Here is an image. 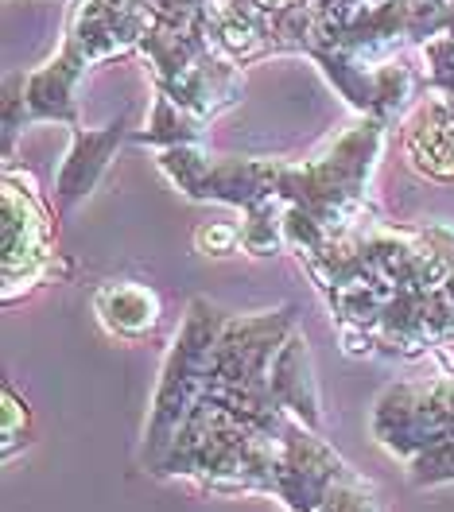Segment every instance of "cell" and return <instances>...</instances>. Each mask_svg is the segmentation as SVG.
Segmentation results:
<instances>
[{"instance_id": "cell-8", "label": "cell", "mask_w": 454, "mask_h": 512, "mask_svg": "<svg viewBox=\"0 0 454 512\" xmlns=\"http://www.w3.org/2000/svg\"><path fill=\"white\" fill-rule=\"evenodd\" d=\"M94 311L98 322L121 342H136L160 326L163 303L160 291L140 284V280H109L94 291Z\"/></svg>"}, {"instance_id": "cell-6", "label": "cell", "mask_w": 454, "mask_h": 512, "mask_svg": "<svg viewBox=\"0 0 454 512\" xmlns=\"http://www.w3.org/2000/svg\"><path fill=\"white\" fill-rule=\"evenodd\" d=\"M129 125H132V113H121L113 125L105 128H74V144L66 152L63 167L55 175V191H51L55 214H70L82 198H90V191L101 183V175L109 171L113 152L121 148Z\"/></svg>"}, {"instance_id": "cell-5", "label": "cell", "mask_w": 454, "mask_h": 512, "mask_svg": "<svg viewBox=\"0 0 454 512\" xmlns=\"http://www.w3.org/2000/svg\"><path fill=\"white\" fill-rule=\"evenodd\" d=\"M55 206H47L32 171L4 163V303L59 276L55 253Z\"/></svg>"}, {"instance_id": "cell-3", "label": "cell", "mask_w": 454, "mask_h": 512, "mask_svg": "<svg viewBox=\"0 0 454 512\" xmlns=\"http://www.w3.org/2000/svg\"><path fill=\"white\" fill-rule=\"evenodd\" d=\"M369 431L404 462L416 489L454 485V377L389 384L373 404Z\"/></svg>"}, {"instance_id": "cell-1", "label": "cell", "mask_w": 454, "mask_h": 512, "mask_svg": "<svg viewBox=\"0 0 454 512\" xmlns=\"http://www.w3.org/2000/svg\"><path fill=\"white\" fill-rule=\"evenodd\" d=\"M303 268L350 353L423 357L454 346V225L392 229L365 214Z\"/></svg>"}, {"instance_id": "cell-4", "label": "cell", "mask_w": 454, "mask_h": 512, "mask_svg": "<svg viewBox=\"0 0 454 512\" xmlns=\"http://www.w3.org/2000/svg\"><path fill=\"white\" fill-rule=\"evenodd\" d=\"M229 311L214 307L210 299H191L183 326L171 342V350L163 357L160 384L152 396V412H148V427H144V447H140V466L152 474L160 466V458L171 450L175 435L183 431L187 416L195 412L198 396L210 377V357L218 346V334L226 326Z\"/></svg>"}, {"instance_id": "cell-2", "label": "cell", "mask_w": 454, "mask_h": 512, "mask_svg": "<svg viewBox=\"0 0 454 512\" xmlns=\"http://www.w3.org/2000/svg\"><path fill=\"white\" fill-rule=\"evenodd\" d=\"M385 136L389 125L361 117L303 160L218 156L206 144H175L156 152V163L171 187L191 202H226L237 210L272 198L284 202L288 249L307 260L365 218L369 183L385 152Z\"/></svg>"}, {"instance_id": "cell-11", "label": "cell", "mask_w": 454, "mask_h": 512, "mask_svg": "<svg viewBox=\"0 0 454 512\" xmlns=\"http://www.w3.org/2000/svg\"><path fill=\"white\" fill-rule=\"evenodd\" d=\"M20 427H28V404H20L12 388H4V458L16 454V443H20L16 431Z\"/></svg>"}, {"instance_id": "cell-7", "label": "cell", "mask_w": 454, "mask_h": 512, "mask_svg": "<svg viewBox=\"0 0 454 512\" xmlns=\"http://www.w3.org/2000/svg\"><path fill=\"white\" fill-rule=\"evenodd\" d=\"M408 163L439 183H454V97L431 94L412 109L404 125Z\"/></svg>"}, {"instance_id": "cell-10", "label": "cell", "mask_w": 454, "mask_h": 512, "mask_svg": "<svg viewBox=\"0 0 454 512\" xmlns=\"http://www.w3.org/2000/svg\"><path fill=\"white\" fill-rule=\"evenodd\" d=\"M198 249L210 256H229L241 249V225H202L198 229Z\"/></svg>"}, {"instance_id": "cell-9", "label": "cell", "mask_w": 454, "mask_h": 512, "mask_svg": "<svg viewBox=\"0 0 454 512\" xmlns=\"http://www.w3.org/2000/svg\"><path fill=\"white\" fill-rule=\"evenodd\" d=\"M319 512H381V497H377L373 481H365L361 474H354V478L342 481V485L334 489V497H330Z\"/></svg>"}]
</instances>
